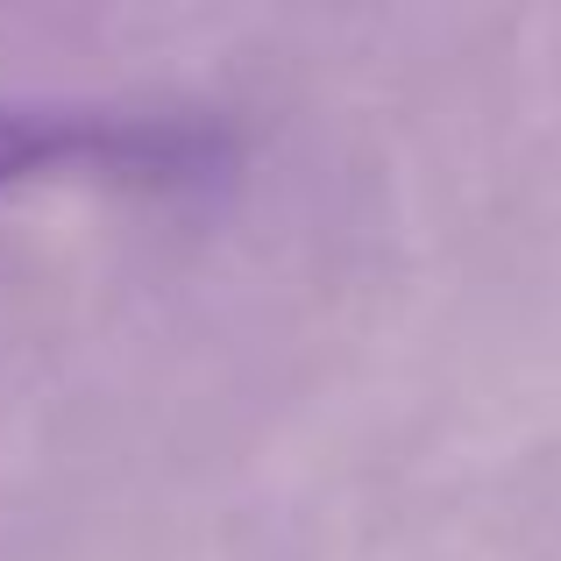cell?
<instances>
[{"mask_svg":"<svg viewBox=\"0 0 561 561\" xmlns=\"http://www.w3.org/2000/svg\"><path fill=\"white\" fill-rule=\"evenodd\" d=\"M128 157H157V136L79 122V114H8L0 107V185H22L36 171H71V164H128Z\"/></svg>","mask_w":561,"mask_h":561,"instance_id":"6da1fadb","label":"cell"}]
</instances>
